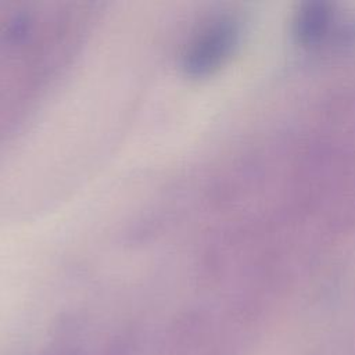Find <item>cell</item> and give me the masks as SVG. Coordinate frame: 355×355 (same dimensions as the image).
I'll return each instance as SVG.
<instances>
[{
    "label": "cell",
    "mask_w": 355,
    "mask_h": 355,
    "mask_svg": "<svg viewBox=\"0 0 355 355\" xmlns=\"http://www.w3.org/2000/svg\"><path fill=\"white\" fill-rule=\"evenodd\" d=\"M237 24L229 15L207 21L187 43L183 67L193 76H204L219 68L237 40Z\"/></svg>",
    "instance_id": "obj_1"
},
{
    "label": "cell",
    "mask_w": 355,
    "mask_h": 355,
    "mask_svg": "<svg viewBox=\"0 0 355 355\" xmlns=\"http://www.w3.org/2000/svg\"><path fill=\"white\" fill-rule=\"evenodd\" d=\"M330 10L324 4H308L297 18V33L305 43L315 42L323 36L329 26Z\"/></svg>",
    "instance_id": "obj_2"
}]
</instances>
